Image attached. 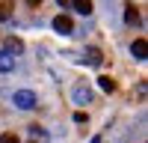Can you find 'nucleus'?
I'll return each mask as SVG.
<instances>
[{
    "label": "nucleus",
    "mask_w": 148,
    "mask_h": 143,
    "mask_svg": "<svg viewBox=\"0 0 148 143\" xmlns=\"http://www.w3.org/2000/svg\"><path fill=\"white\" fill-rule=\"evenodd\" d=\"M12 101H15V107H21V110H33V107H36V92H30V90H18Z\"/></svg>",
    "instance_id": "f257e3e1"
},
{
    "label": "nucleus",
    "mask_w": 148,
    "mask_h": 143,
    "mask_svg": "<svg viewBox=\"0 0 148 143\" xmlns=\"http://www.w3.org/2000/svg\"><path fill=\"white\" fill-rule=\"evenodd\" d=\"M71 99H74V104H89L92 101V90L86 87V83H77V87L71 90Z\"/></svg>",
    "instance_id": "f03ea898"
},
{
    "label": "nucleus",
    "mask_w": 148,
    "mask_h": 143,
    "mask_svg": "<svg viewBox=\"0 0 148 143\" xmlns=\"http://www.w3.org/2000/svg\"><path fill=\"white\" fill-rule=\"evenodd\" d=\"M130 54H133V60H139V63H145V60H148V42L142 39V36H139V39H133Z\"/></svg>",
    "instance_id": "7ed1b4c3"
},
{
    "label": "nucleus",
    "mask_w": 148,
    "mask_h": 143,
    "mask_svg": "<svg viewBox=\"0 0 148 143\" xmlns=\"http://www.w3.org/2000/svg\"><path fill=\"white\" fill-rule=\"evenodd\" d=\"M53 30L62 33V36H71V33H74V24H71L68 15H56V18H53Z\"/></svg>",
    "instance_id": "20e7f679"
},
{
    "label": "nucleus",
    "mask_w": 148,
    "mask_h": 143,
    "mask_svg": "<svg viewBox=\"0 0 148 143\" xmlns=\"http://www.w3.org/2000/svg\"><path fill=\"white\" fill-rule=\"evenodd\" d=\"M12 69H15V54L0 51V75H9Z\"/></svg>",
    "instance_id": "39448f33"
},
{
    "label": "nucleus",
    "mask_w": 148,
    "mask_h": 143,
    "mask_svg": "<svg viewBox=\"0 0 148 143\" xmlns=\"http://www.w3.org/2000/svg\"><path fill=\"white\" fill-rule=\"evenodd\" d=\"M83 60H86V63H89V66H101V63H104V54L98 51V48H86Z\"/></svg>",
    "instance_id": "423d86ee"
},
{
    "label": "nucleus",
    "mask_w": 148,
    "mask_h": 143,
    "mask_svg": "<svg viewBox=\"0 0 148 143\" xmlns=\"http://www.w3.org/2000/svg\"><path fill=\"white\" fill-rule=\"evenodd\" d=\"M71 6L80 12V15H92V0H71Z\"/></svg>",
    "instance_id": "0eeeda50"
},
{
    "label": "nucleus",
    "mask_w": 148,
    "mask_h": 143,
    "mask_svg": "<svg viewBox=\"0 0 148 143\" xmlns=\"http://www.w3.org/2000/svg\"><path fill=\"white\" fill-rule=\"evenodd\" d=\"M6 51H9V54H21V51H24V42L15 39V36H9V39H6Z\"/></svg>",
    "instance_id": "6e6552de"
},
{
    "label": "nucleus",
    "mask_w": 148,
    "mask_h": 143,
    "mask_svg": "<svg viewBox=\"0 0 148 143\" xmlns=\"http://www.w3.org/2000/svg\"><path fill=\"white\" fill-rule=\"evenodd\" d=\"M98 87H101L104 92H116V81L110 75H101V78H98Z\"/></svg>",
    "instance_id": "1a4fd4ad"
},
{
    "label": "nucleus",
    "mask_w": 148,
    "mask_h": 143,
    "mask_svg": "<svg viewBox=\"0 0 148 143\" xmlns=\"http://www.w3.org/2000/svg\"><path fill=\"white\" fill-rule=\"evenodd\" d=\"M125 21H127V24H139V12H136V6H127Z\"/></svg>",
    "instance_id": "9d476101"
},
{
    "label": "nucleus",
    "mask_w": 148,
    "mask_h": 143,
    "mask_svg": "<svg viewBox=\"0 0 148 143\" xmlns=\"http://www.w3.org/2000/svg\"><path fill=\"white\" fill-rule=\"evenodd\" d=\"M0 143H21V140H18L15 131H3V134H0Z\"/></svg>",
    "instance_id": "9b49d317"
},
{
    "label": "nucleus",
    "mask_w": 148,
    "mask_h": 143,
    "mask_svg": "<svg viewBox=\"0 0 148 143\" xmlns=\"http://www.w3.org/2000/svg\"><path fill=\"white\" fill-rule=\"evenodd\" d=\"M30 134H33V137H39V140H47V131H42L39 125H33V128H30Z\"/></svg>",
    "instance_id": "f8f14e48"
},
{
    "label": "nucleus",
    "mask_w": 148,
    "mask_h": 143,
    "mask_svg": "<svg viewBox=\"0 0 148 143\" xmlns=\"http://www.w3.org/2000/svg\"><path fill=\"white\" fill-rule=\"evenodd\" d=\"M12 18V12H9V6L6 3H0V21H9Z\"/></svg>",
    "instance_id": "ddd939ff"
},
{
    "label": "nucleus",
    "mask_w": 148,
    "mask_h": 143,
    "mask_svg": "<svg viewBox=\"0 0 148 143\" xmlns=\"http://www.w3.org/2000/svg\"><path fill=\"white\" fill-rule=\"evenodd\" d=\"M27 3H30V6H39V3H42V0H27Z\"/></svg>",
    "instance_id": "4468645a"
},
{
    "label": "nucleus",
    "mask_w": 148,
    "mask_h": 143,
    "mask_svg": "<svg viewBox=\"0 0 148 143\" xmlns=\"http://www.w3.org/2000/svg\"><path fill=\"white\" fill-rule=\"evenodd\" d=\"M89 143H101V137H92V140H89Z\"/></svg>",
    "instance_id": "2eb2a0df"
},
{
    "label": "nucleus",
    "mask_w": 148,
    "mask_h": 143,
    "mask_svg": "<svg viewBox=\"0 0 148 143\" xmlns=\"http://www.w3.org/2000/svg\"><path fill=\"white\" fill-rule=\"evenodd\" d=\"M30 143H36V140H30Z\"/></svg>",
    "instance_id": "dca6fc26"
}]
</instances>
